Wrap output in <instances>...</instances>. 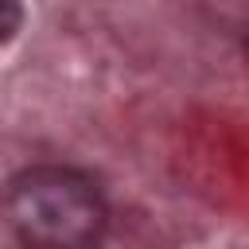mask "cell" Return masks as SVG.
Instances as JSON below:
<instances>
[{"label": "cell", "mask_w": 249, "mask_h": 249, "mask_svg": "<svg viewBox=\"0 0 249 249\" xmlns=\"http://www.w3.org/2000/svg\"><path fill=\"white\" fill-rule=\"evenodd\" d=\"M0 218L23 245L74 249L101 233L105 206L89 179L62 167H31L8 179Z\"/></svg>", "instance_id": "6da1fadb"}, {"label": "cell", "mask_w": 249, "mask_h": 249, "mask_svg": "<svg viewBox=\"0 0 249 249\" xmlns=\"http://www.w3.org/2000/svg\"><path fill=\"white\" fill-rule=\"evenodd\" d=\"M19 19H23L19 0H0V43H8L19 31Z\"/></svg>", "instance_id": "7a4b0ae2"}]
</instances>
